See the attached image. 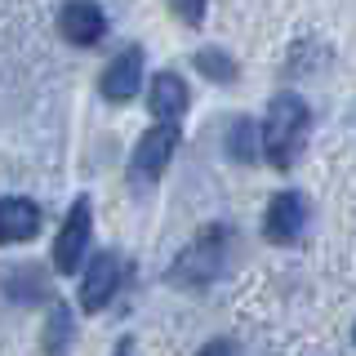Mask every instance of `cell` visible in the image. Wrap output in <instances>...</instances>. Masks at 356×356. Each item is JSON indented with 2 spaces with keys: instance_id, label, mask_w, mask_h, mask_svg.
<instances>
[{
  "instance_id": "52a82bcc",
  "label": "cell",
  "mask_w": 356,
  "mask_h": 356,
  "mask_svg": "<svg viewBox=\"0 0 356 356\" xmlns=\"http://www.w3.org/2000/svg\"><path fill=\"white\" fill-rule=\"evenodd\" d=\"M58 27L72 44H98L103 31H107V18L94 0H67L63 14H58Z\"/></svg>"
},
{
  "instance_id": "5b68a950",
  "label": "cell",
  "mask_w": 356,
  "mask_h": 356,
  "mask_svg": "<svg viewBox=\"0 0 356 356\" xmlns=\"http://www.w3.org/2000/svg\"><path fill=\"white\" fill-rule=\"evenodd\" d=\"M120 276H125V263H120V254H98L94 267H89L85 285H81V307L85 312H103L111 303V294L120 289Z\"/></svg>"
},
{
  "instance_id": "277c9868",
  "label": "cell",
  "mask_w": 356,
  "mask_h": 356,
  "mask_svg": "<svg viewBox=\"0 0 356 356\" xmlns=\"http://www.w3.org/2000/svg\"><path fill=\"white\" fill-rule=\"evenodd\" d=\"M307 227V200L298 192H281L272 196V205H267V218H263V232L272 245H294L303 236Z\"/></svg>"
},
{
  "instance_id": "30bf717a",
  "label": "cell",
  "mask_w": 356,
  "mask_h": 356,
  "mask_svg": "<svg viewBox=\"0 0 356 356\" xmlns=\"http://www.w3.org/2000/svg\"><path fill=\"white\" fill-rule=\"evenodd\" d=\"M196 67L209 76V81H218V85H227L232 76H236V63H232L227 54H218V49H200L196 54Z\"/></svg>"
},
{
  "instance_id": "8fae6325",
  "label": "cell",
  "mask_w": 356,
  "mask_h": 356,
  "mask_svg": "<svg viewBox=\"0 0 356 356\" xmlns=\"http://www.w3.org/2000/svg\"><path fill=\"white\" fill-rule=\"evenodd\" d=\"M170 5L187 27H200V18H205V0H170Z\"/></svg>"
},
{
  "instance_id": "8992f818",
  "label": "cell",
  "mask_w": 356,
  "mask_h": 356,
  "mask_svg": "<svg viewBox=\"0 0 356 356\" xmlns=\"http://www.w3.org/2000/svg\"><path fill=\"white\" fill-rule=\"evenodd\" d=\"M138 81H143V49H125L103 67L98 89H103L107 103H129V98L138 94Z\"/></svg>"
},
{
  "instance_id": "ba28073f",
  "label": "cell",
  "mask_w": 356,
  "mask_h": 356,
  "mask_svg": "<svg viewBox=\"0 0 356 356\" xmlns=\"http://www.w3.org/2000/svg\"><path fill=\"white\" fill-rule=\"evenodd\" d=\"M36 232H40L36 200H22V196H5V200H0V245L31 241Z\"/></svg>"
},
{
  "instance_id": "6da1fadb",
  "label": "cell",
  "mask_w": 356,
  "mask_h": 356,
  "mask_svg": "<svg viewBox=\"0 0 356 356\" xmlns=\"http://www.w3.org/2000/svg\"><path fill=\"white\" fill-rule=\"evenodd\" d=\"M307 129H312V116H307V103L298 94H276L272 107H267V125H263V152L276 170H289L298 161L307 143Z\"/></svg>"
},
{
  "instance_id": "7a4b0ae2",
  "label": "cell",
  "mask_w": 356,
  "mask_h": 356,
  "mask_svg": "<svg viewBox=\"0 0 356 356\" xmlns=\"http://www.w3.org/2000/svg\"><path fill=\"white\" fill-rule=\"evenodd\" d=\"M174 147H178V129H174V120H161V125H152V129L138 138V147H134V161H129L134 178H143V183L161 178V174H165V165H170V156H174Z\"/></svg>"
},
{
  "instance_id": "9c48e42d",
  "label": "cell",
  "mask_w": 356,
  "mask_h": 356,
  "mask_svg": "<svg viewBox=\"0 0 356 356\" xmlns=\"http://www.w3.org/2000/svg\"><path fill=\"white\" fill-rule=\"evenodd\" d=\"M152 111L161 120H174V116H183V111H187V85L178 81L174 72H161L152 81Z\"/></svg>"
},
{
  "instance_id": "3957f363",
  "label": "cell",
  "mask_w": 356,
  "mask_h": 356,
  "mask_svg": "<svg viewBox=\"0 0 356 356\" xmlns=\"http://www.w3.org/2000/svg\"><path fill=\"white\" fill-rule=\"evenodd\" d=\"M89 250V196H76V205L67 209V222L58 232V241H54V267L67 276L76 272Z\"/></svg>"
},
{
  "instance_id": "7c38bea8",
  "label": "cell",
  "mask_w": 356,
  "mask_h": 356,
  "mask_svg": "<svg viewBox=\"0 0 356 356\" xmlns=\"http://www.w3.org/2000/svg\"><path fill=\"white\" fill-rule=\"evenodd\" d=\"M200 356H236V348H232V343H222V339H214V343H205V348H200Z\"/></svg>"
}]
</instances>
